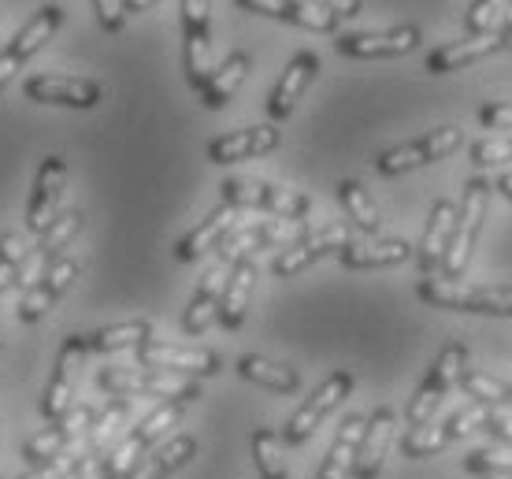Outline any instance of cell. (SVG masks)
Segmentation results:
<instances>
[{"label": "cell", "instance_id": "ac0fdd59", "mask_svg": "<svg viewBox=\"0 0 512 479\" xmlns=\"http://www.w3.org/2000/svg\"><path fill=\"white\" fill-rule=\"evenodd\" d=\"M23 93L34 104H64V108H97L104 97L101 82L78 75H30Z\"/></svg>", "mask_w": 512, "mask_h": 479}, {"label": "cell", "instance_id": "836d02e7", "mask_svg": "<svg viewBox=\"0 0 512 479\" xmlns=\"http://www.w3.org/2000/svg\"><path fill=\"white\" fill-rule=\"evenodd\" d=\"M245 75H249V56H245V52H231L223 64L212 67L208 82L201 86V104H205V108H212V112H216V108H223V104L238 93V86L245 82Z\"/></svg>", "mask_w": 512, "mask_h": 479}, {"label": "cell", "instance_id": "cb8c5ba5", "mask_svg": "<svg viewBox=\"0 0 512 479\" xmlns=\"http://www.w3.org/2000/svg\"><path fill=\"white\" fill-rule=\"evenodd\" d=\"M282 134L275 123H260V127H242L231 130V134H219L208 142V160L212 164H238V160H253V156H264L271 149H279Z\"/></svg>", "mask_w": 512, "mask_h": 479}, {"label": "cell", "instance_id": "603a6c76", "mask_svg": "<svg viewBox=\"0 0 512 479\" xmlns=\"http://www.w3.org/2000/svg\"><path fill=\"white\" fill-rule=\"evenodd\" d=\"M316 75H320V56L316 52H297L294 60L286 64V71H282V78L275 82V90H271L268 97V119L271 123H282V119L294 116L297 101L308 93V86L316 82Z\"/></svg>", "mask_w": 512, "mask_h": 479}, {"label": "cell", "instance_id": "83f0119b", "mask_svg": "<svg viewBox=\"0 0 512 479\" xmlns=\"http://www.w3.org/2000/svg\"><path fill=\"white\" fill-rule=\"evenodd\" d=\"M412 257V246L405 238H368V242H349L338 253V264L346 272H375V268H394Z\"/></svg>", "mask_w": 512, "mask_h": 479}, {"label": "cell", "instance_id": "8fae6325", "mask_svg": "<svg viewBox=\"0 0 512 479\" xmlns=\"http://www.w3.org/2000/svg\"><path fill=\"white\" fill-rule=\"evenodd\" d=\"M483 409L487 405L479 402H468L461 405V409H453V413L446 416V420H438V424H423V428H412L405 439H401V454L405 457H435L442 454L446 446H453L457 439H464V435H472V431H479V424H483Z\"/></svg>", "mask_w": 512, "mask_h": 479}, {"label": "cell", "instance_id": "f907efd6", "mask_svg": "<svg viewBox=\"0 0 512 479\" xmlns=\"http://www.w3.org/2000/svg\"><path fill=\"white\" fill-rule=\"evenodd\" d=\"M505 38L512 41V0H505Z\"/></svg>", "mask_w": 512, "mask_h": 479}, {"label": "cell", "instance_id": "5b68a950", "mask_svg": "<svg viewBox=\"0 0 512 479\" xmlns=\"http://www.w3.org/2000/svg\"><path fill=\"white\" fill-rule=\"evenodd\" d=\"M223 201L245 212H268L275 220L301 223L312 212V197L297 194L290 186H275V182L260 179H227L223 182Z\"/></svg>", "mask_w": 512, "mask_h": 479}, {"label": "cell", "instance_id": "52a82bcc", "mask_svg": "<svg viewBox=\"0 0 512 479\" xmlns=\"http://www.w3.org/2000/svg\"><path fill=\"white\" fill-rule=\"evenodd\" d=\"M93 420H97V405H93V402H75L64 416H60V420H56V424H49L41 435H34V439L23 442L26 468H41V465H49V461H56V457L71 454L75 446H82V442H86V435H90V428H93Z\"/></svg>", "mask_w": 512, "mask_h": 479}, {"label": "cell", "instance_id": "f546056e", "mask_svg": "<svg viewBox=\"0 0 512 479\" xmlns=\"http://www.w3.org/2000/svg\"><path fill=\"white\" fill-rule=\"evenodd\" d=\"M253 283H256L253 257L234 260L231 275H227V286H223V298H219V312H216V320L223 331H238V327L245 324L249 298H253Z\"/></svg>", "mask_w": 512, "mask_h": 479}, {"label": "cell", "instance_id": "d4e9b609", "mask_svg": "<svg viewBox=\"0 0 512 479\" xmlns=\"http://www.w3.org/2000/svg\"><path fill=\"white\" fill-rule=\"evenodd\" d=\"M238 8L253 15H271V19H282V23L305 26V30H316V34H338V15H331L327 8L312 4V0H234Z\"/></svg>", "mask_w": 512, "mask_h": 479}, {"label": "cell", "instance_id": "8d00e7d4", "mask_svg": "<svg viewBox=\"0 0 512 479\" xmlns=\"http://www.w3.org/2000/svg\"><path fill=\"white\" fill-rule=\"evenodd\" d=\"M457 387H461V394H468V402H479V405H487V409H512V387L494 376H483V372L464 368V376L457 379Z\"/></svg>", "mask_w": 512, "mask_h": 479}, {"label": "cell", "instance_id": "2e32d148", "mask_svg": "<svg viewBox=\"0 0 512 479\" xmlns=\"http://www.w3.org/2000/svg\"><path fill=\"white\" fill-rule=\"evenodd\" d=\"M60 23H64V8H60V4H45V8H41V12L34 15L23 30H19V34L4 45V52H0V90L19 75V67H23L34 52L45 49V41L60 30Z\"/></svg>", "mask_w": 512, "mask_h": 479}, {"label": "cell", "instance_id": "3957f363", "mask_svg": "<svg viewBox=\"0 0 512 479\" xmlns=\"http://www.w3.org/2000/svg\"><path fill=\"white\" fill-rule=\"evenodd\" d=\"M487 212H490V179L475 175V179H468V186H464V201H461V208H457V220H453V234H449L442 272H438L442 279L464 275L468 260H472L475 242H479V234H483Z\"/></svg>", "mask_w": 512, "mask_h": 479}, {"label": "cell", "instance_id": "ee69618b", "mask_svg": "<svg viewBox=\"0 0 512 479\" xmlns=\"http://www.w3.org/2000/svg\"><path fill=\"white\" fill-rule=\"evenodd\" d=\"M93 8H97V19L108 34H119L123 26H127V12H123V0H93Z\"/></svg>", "mask_w": 512, "mask_h": 479}, {"label": "cell", "instance_id": "e0dca14e", "mask_svg": "<svg viewBox=\"0 0 512 479\" xmlns=\"http://www.w3.org/2000/svg\"><path fill=\"white\" fill-rule=\"evenodd\" d=\"M138 368H160V372H175V376H216L223 361L212 350H190V346H171V342H141L134 350Z\"/></svg>", "mask_w": 512, "mask_h": 479}, {"label": "cell", "instance_id": "ffe728a7", "mask_svg": "<svg viewBox=\"0 0 512 479\" xmlns=\"http://www.w3.org/2000/svg\"><path fill=\"white\" fill-rule=\"evenodd\" d=\"M75 279H78V260L67 257V253L56 257L49 268L38 275V283L23 294V301H19V320H23V324H38L41 316H49V309L71 290Z\"/></svg>", "mask_w": 512, "mask_h": 479}, {"label": "cell", "instance_id": "f1b7e54d", "mask_svg": "<svg viewBox=\"0 0 512 479\" xmlns=\"http://www.w3.org/2000/svg\"><path fill=\"white\" fill-rule=\"evenodd\" d=\"M193 457H197V439L193 435H171L167 442H156L123 479H167L190 465Z\"/></svg>", "mask_w": 512, "mask_h": 479}, {"label": "cell", "instance_id": "681fc988", "mask_svg": "<svg viewBox=\"0 0 512 479\" xmlns=\"http://www.w3.org/2000/svg\"><path fill=\"white\" fill-rule=\"evenodd\" d=\"M494 186H498L501 194H505V197H509V201H512V171H505V175H501V179L494 182Z\"/></svg>", "mask_w": 512, "mask_h": 479}, {"label": "cell", "instance_id": "4316f807", "mask_svg": "<svg viewBox=\"0 0 512 479\" xmlns=\"http://www.w3.org/2000/svg\"><path fill=\"white\" fill-rule=\"evenodd\" d=\"M453 220H457V205L438 197L431 205V216H427V227H423L420 249H416V264H420L423 279H435L442 272V257H446L449 234H453Z\"/></svg>", "mask_w": 512, "mask_h": 479}, {"label": "cell", "instance_id": "484cf974", "mask_svg": "<svg viewBox=\"0 0 512 479\" xmlns=\"http://www.w3.org/2000/svg\"><path fill=\"white\" fill-rule=\"evenodd\" d=\"M227 275H231V264H227V260H216V264L208 268L205 279L193 290L186 312H182V335L197 338L212 327V320H216V312H219V298H223V286H227Z\"/></svg>", "mask_w": 512, "mask_h": 479}, {"label": "cell", "instance_id": "7dc6e473", "mask_svg": "<svg viewBox=\"0 0 512 479\" xmlns=\"http://www.w3.org/2000/svg\"><path fill=\"white\" fill-rule=\"evenodd\" d=\"M71 479H101V457L90 454V450H82L75 461V476Z\"/></svg>", "mask_w": 512, "mask_h": 479}, {"label": "cell", "instance_id": "277c9868", "mask_svg": "<svg viewBox=\"0 0 512 479\" xmlns=\"http://www.w3.org/2000/svg\"><path fill=\"white\" fill-rule=\"evenodd\" d=\"M97 387L108 394H127V398H160V402H197L201 387L190 376L160 372V368H108L97 376Z\"/></svg>", "mask_w": 512, "mask_h": 479}, {"label": "cell", "instance_id": "816d5d0a", "mask_svg": "<svg viewBox=\"0 0 512 479\" xmlns=\"http://www.w3.org/2000/svg\"><path fill=\"white\" fill-rule=\"evenodd\" d=\"M479 479H512V472H501V476H479Z\"/></svg>", "mask_w": 512, "mask_h": 479}, {"label": "cell", "instance_id": "ba28073f", "mask_svg": "<svg viewBox=\"0 0 512 479\" xmlns=\"http://www.w3.org/2000/svg\"><path fill=\"white\" fill-rule=\"evenodd\" d=\"M182 67L190 90L212 75V0H182Z\"/></svg>", "mask_w": 512, "mask_h": 479}, {"label": "cell", "instance_id": "f5cc1de1", "mask_svg": "<svg viewBox=\"0 0 512 479\" xmlns=\"http://www.w3.org/2000/svg\"><path fill=\"white\" fill-rule=\"evenodd\" d=\"M509 49H512V41H509Z\"/></svg>", "mask_w": 512, "mask_h": 479}, {"label": "cell", "instance_id": "4fadbf2b", "mask_svg": "<svg viewBox=\"0 0 512 479\" xmlns=\"http://www.w3.org/2000/svg\"><path fill=\"white\" fill-rule=\"evenodd\" d=\"M67 194V160L60 153H49L41 160L34 186H30V201H26V231L45 234L60 216Z\"/></svg>", "mask_w": 512, "mask_h": 479}, {"label": "cell", "instance_id": "6da1fadb", "mask_svg": "<svg viewBox=\"0 0 512 479\" xmlns=\"http://www.w3.org/2000/svg\"><path fill=\"white\" fill-rule=\"evenodd\" d=\"M416 298L423 305L449 312H475V316H501L512 320V286H479V283H461V279H423L416 286Z\"/></svg>", "mask_w": 512, "mask_h": 479}, {"label": "cell", "instance_id": "f35d334b", "mask_svg": "<svg viewBox=\"0 0 512 479\" xmlns=\"http://www.w3.org/2000/svg\"><path fill=\"white\" fill-rule=\"evenodd\" d=\"M26 253H30V242H26L23 231L0 234V298H4V290H12L15 286Z\"/></svg>", "mask_w": 512, "mask_h": 479}, {"label": "cell", "instance_id": "44dd1931", "mask_svg": "<svg viewBox=\"0 0 512 479\" xmlns=\"http://www.w3.org/2000/svg\"><path fill=\"white\" fill-rule=\"evenodd\" d=\"M394 431H397L394 409H386V405L383 409H375V413L364 420V431H360L349 476L379 479V472H383V465H386V454H390V442H394Z\"/></svg>", "mask_w": 512, "mask_h": 479}, {"label": "cell", "instance_id": "60d3db41", "mask_svg": "<svg viewBox=\"0 0 512 479\" xmlns=\"http://www.w3.org/2000/svg\"><path fill=\"white\" fill-rule=\"evenodd\" d=\"M512 160V134L505 138H483L472 145V164L475 168H494V164H509Z\"/></svg>", "mask_w": 512, "mask_h": 479}, {"label": "cell", "instance_id": "74e56055", "mask_svg": "<svg viewBox=\"0 0 512 479\" xmlns=\"http://www.w3.org/2000/svg\"><path fill=\"white\" fill-rule=\"evenodd\" d=\"M249 446H253V461H256L260 479H290L286 476V461H282V446H279V435H275V431L256 428Z\"/></svg>", "mask_w": 512, "mask_h": 479}, {"label": "cell", "instance_id": "7bdbcfd3", "mask_svg": "<svg viewBox=\"0 0 512 479\" xmlns=\"http://www.w3.org/2000/svg\"><path fill=\"white\" fill-rule=\"evenodd\" d=\"M479 428L494 435L498 442H512V409H483V424Z\"/></svg>", "mask_w": 512, "mask_h": 479}, {"label": "cell", "instance_id": "b9f144b4", "mask_svg": "<svg viewBox=\"0 0 512 479\" xmlns=\"http://www.w3.org/2000/svg\"><path fill=\"white\" fill-rule=\"evenodd\" d=\"M501 15H505V0H472L464 26H468V34H490Z\"/></svg>", "mask_w": 512, "mask_h": 479}, {"label": "cell", "instance_id": "4dcf8cb0", "mask_svg": "<svg viewBox=\"0 0 512 479\" xmlns=\"http://www.w3.org/2000/svg\"><path fill=\"white\" fill-rule=\"evenodd\" d=\"M238 376L245 383H256V387H268L275 394H297L301 390V376H297L290 364L268 361V357H256V353H242L238 357Z\"/></svg>", "mask_w": 512, "mask_h": 479}, {"label": "cell", "instance_id": "9a60e30c", "mask_svg": "<svg viewBox=\"0 0 512 479\" xmlns=\"http://www.w3.org/2000/svg\"><path fill=\"white\" fill-rule=\"evenodd\" d=\"M245 223V208H234V205H216L212 212H208L205 220L197 223L193 231H186L179 238V246H175V260L179 264H197L201 257H208V253H216L227 238H231L238 227Z\"/></svg>", "mask_w": 512, "mask_h": 479}, {"label": "cell", "instance_id": "d590c367", "mask_svg": "<svg viewBox=\"0 0 512 479\" xmlns=\"http://www.w3.org/2000/svg\"><path fill=\"white\" fill-rule=\"evenodd\" d=\"M338 201H342L346 216L357 223L360 231H364V234H379V227H383V220H379V208H375V201L368 197V190H364L357 179H342V182H338Z\"/></svg>", "mask_w": 512, "mask_h": 479}, {"label": "cell", "instance_id": "7402d4cb", "mask_svg": "<svg viewBox=\"0 0 512 479\" xmlns=\"http://www.w3.org/2000/svg\"><path fill=\"white\" fill-rule=\"evenodd\" d=\"M509 49V38H505V30H490V34H468L461 41H449L442 49H435L423 67H427V75H446V71H461V67H472L479 60H487L494 52Z\"/></svg>", "mask_w": 512, "mask_h": 479}, {"label": "cell", "instance_id": "bcb514c9", "mask_svg": "<svg viewBox=\"0 0 512 479\" xmlns=\"http://www.w3.org/2000/svg\"><path fill=\"white\" fill-rule=\"evenodd\" d=\"M312 4L327 8V12L338 15V19H357V15L364 12V4H360V0H312Z\"/></svg>", "mask_w": 512, "mask_h": 479}, {"label": "cell", "instance_id": "5bb4252c", "mask_svg": "<svg viewBox=\"0 0 512 479\" xmlns=\"http://www.w3.org/2000/svg\"><path fill=\"white\" fill-rule=\"evenodd\" d=\"M349 242H353V238H349L346 223H331V227H323V231H316V234H301L294 246H286L279 257L271 260V272L279 275V279L301 275L305 268L320 264L323 257H334V253H342Z\"/></svg>", "mask_w": 512, "mask_h": 479}, {"label": "cell", "instance_id": "9c48e42d", "mask_svg": "<svg viewBox=\"0 0 512 479\" xmlns=\"http://www.w3.org/2000/svg\"><path fill=\"white\" fill-rule=\"evenodd\" d=\"M349 394H353V376H349V372H331V376L323 379L320 387L301 402V409L286 420L282 442H286V446H305V442L316 435V428H320L338 405L346 402Z\"/></svg>", "mask_w": 512, "mask_h": 479}, {"label": "cell", "instance_id": "8992f818", "mask_svg": "<svg viewBox=\"0 0 512 479\" xmlns=\"http://www.w3.org/2000/svg\"><path fill=\"white\" fill-rule=\"evenodd\" d=\"M464 368H468V346L449 342L446 350L435 357V364L427 368V376H423V383L416 387V394H412L409 409H405V424H409V431L431 424L435 409L442 405V398H446L449 390L457 387V379L464 376Z\"/></svg>", "mask_w": 512, "mask_h": 479}, {"label": "cell", "instance_id": "d6a6232c", "mask_svg": "<svg viewBox=\"0 0 512 479\" xmlns=\"http://www.w3.org/2000/svg\"><path fill=\"white\" fill-rule=\"evenodd\" d=\"M360 431H364V416H346L342 424H338V435H334L331 450L323 454L320 461V472L316 479H346L349 468H353V454H357V442H360Z\"/></svg>", "mask_w": 512, "mask_h": 479}, {"label": "cell", "instance_id": "1f68e13d", "mask_svg": "<svg viewBox=\"0 0 512 479\" xmlns=\"http://www.w3.org/2000/svg\"><path fill=\"white\" fill-rule=\"evenodd\" d=\"M82 350L86 353H119V350H138L141 342L153 338V324L145 320H130V324L101 327V331H78Z\"/></svg>", "mask_w": 512, "mask_h": 479}, {"label": "cell", "instance_id": "c3c4849f", "mask_svg": "<svg viewBox=\"0 0 512 479\" xmlns=\"http://www.w3.org/2000/svg\"><path fill=\"white\" fill-rule=\"evenodd\" d=\"M160 0H123V12H149Z\"/></svg>", "mask_w": 512, "mask_h": 479}, {"label": "cell", "instance_id": "f6af8a7d", "mask_svg": "<svg viewBox=\"0 0 512 479\" xmlns=\"http://www.w3.org/2000/svg\"><path fill=\"white\" fill-rule=\"evenodd\" d=\"M479 123L490 130H512V101H494L479 108Z\"/></svg>", "mask_w": 512, "mask_h": 479}, {"label": "cell", "instance_id": "e575fe53", "mask_svg": "<svg viewBox=\"0 0 512 479\" xmlns=\"http://www.w3.org/2000/svg\"><path fill=\"white\" fill-rule=\"evenodd\" d=\"M130 416H134L130 402H119V398H112L104 409H97V420H93L90 435H86V450H90V454H97V457L108 454V450L119 442V431L127 428Z\"/></svg>", "mask_w": 512, "mask_h": 479}, {"label": "cell", "instance_id": "d6986e66", "mask_svg": "<svg viewBox=\"0 0 512 479\" xmlns=\"http://www.w3.org/2000/svg\"><path fill=\"white\" fill-rule=\"evenodd\" d=\"M420 26H394V30H375V34H338L334 49L349 60H386V56H405L420 49Z\"/></svg>", "mask_w": 512, "mask_h": 479}, {"label": "cell", "instance_id": "7a4b0ae2", "mask_svg": "<svg viewBox=\"0 0 512 479\" xmlns=\"http://www.w3.org/2000/svg\"><path fill=\"white\" fill-rule=\"evenodd\" d=\"M179 420H182V402H160L156 409H149V413L141 416L138 424H134L108 454H101V479L127 476L130 468L138 465L141 457L149 454L156 442L164 439Z\"/></svg>", "mask_w": 512, "mask_h": 479}, {"label": "cell", "instance_id": "ab89813d", "mask_svg": "<svg viewBox=\"0 0 512 479\" xmlns=\"http://www.w3.org/2000/svg\"><path fill=\"white\" fill-rule=\"evenodd\" d=\"M464 472H472V476H501V472H512V442L472 450V454L464 457Z\"/></svg>", "mask_w": 512, "mask_h": 479}, {"label": "cell", "instance_id": "30bf717a", "mask_svg": "<svg viewBox=\"0 0 512 479\" xmlns=\"http://www.w3.org/2000/svg\"><path fill=\"white\" fill-rule=\"evenodd\" d=\"M461 127H435L427 130L423 138L416 142H405V145H394V149H386L379 160H375V171L386 175V179H394V175H405V171H416L423 164H435V160H446L461 149Z\"/></svg>", "mask_w": 512, "mask_h": 479}, {"label": "cell", "instance_id": "7c38bea8", "mask_svg": "<svg viewBox=\"0 0 512 479\" xmlns=\"http://www.w3.org/2000/svg\"><path fill=\"white\" fill-rule=\"evenodd\" d=\"M86 361H90V353L82 350V338L67 335V342L56 353V368H52V379L49 387H45V398H41V416L49 424H56L78 402V383H82Z\"/></svg>", "mask_w": 512, "mask_h": 479}]
</instances>
